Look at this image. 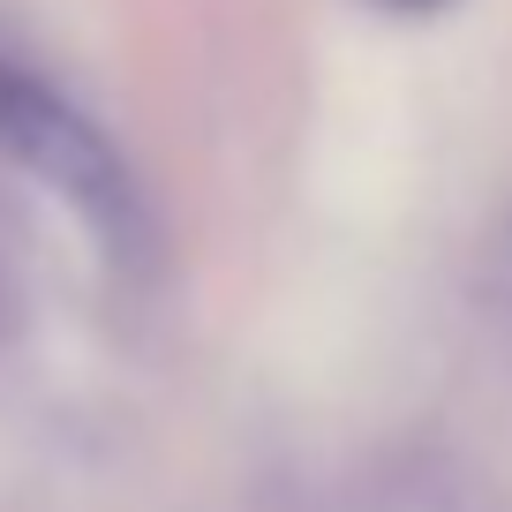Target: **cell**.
I'll return each mask as SVG.
<instances>
[{"instance_id": "obj_2", "label": "cell", "mask_w": 512, "mask_h": 512, "mask_svg": "<svg viewBox=\"0 0 512 512\" xmlns=\"http://www.w3.org/2000/svg\"><path fill=\"white\" fill-rule=\"evenodd\" d=\"M400 8H437V0H400Z\"/></svg>"}, {"instance_id": "obj_1", "label": "cell", "mask_w": 512, "mask_h": 512, "mask_svg": "<svg viewBox=\"0 0 512 512\" xmlns=\"http://www.w3.org/2000/svg\"><path fill=\"white\" fill-rule=\"evenodd\" d=\"M0 151L23 174L46 181L121 264H136L151 249V204L128 174V159L113 151V136L76 98H61L46 76H31L16 61H0Z\"/></svg>"}]
</instances>
